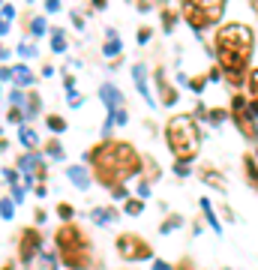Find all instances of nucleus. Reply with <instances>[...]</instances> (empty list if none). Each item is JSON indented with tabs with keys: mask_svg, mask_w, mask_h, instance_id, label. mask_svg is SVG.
Instances as JSON below:
<instances>
[{
	"mask_svg": "<svg viewBox=\"0 0 258 270\" xmlns=\"http://www.w3.org/2000/svg\"><path fill=\"white\" fill-rule=\"evenodd\" d=\"M120 54V39L114 30H108V42H105V57H117Z\"/></svg>",
	"mask_w": 258,
	"mask_h": 270,
	"instance_id": "nucleus-12",
	"label": "nucleus"
},
{
	"mask_svg": "<svg viewBox=\"0 0 258 270\" xmlns=\"http://www.w3.org/2000/svg\"><path fill=\"white\" fill-rule=\"evenodd\" d=\"M12 78H15L18 84H30V81H33V75H30L27 66H15V69H12Z\"/></svg>",
	"mask_w": 258,
	"mask_h": 270,
	"instance_id": "nucleus-15",
	"label": "nucleus"
},
{
	"mask_svg": "<svg viewBox=\"0 0 258 270\" xmlns=\"http://www.w3.org/2000/svg\"><path fill=\"white\" fill-rule=\"evenodd\" d=\"M249 111H252V114H258V99L252 102V105H249Z\"/></svg>",
	"mask_w": 258,
	"mask_h": 270,
	"instance_id": "nucleus-36",
	"label": "nucleus"
},
{
	"mask_svg": "<svg viewBox=\"0 0 258 270\" xmlns=\"http://www.w3.org/2000/svg\"><path fill=\"white\" fill-rule=\"evenodd\" d=\"M69 105H81V96H78V93H75V90H72V93H69Z\"/></svg>",
	"mask_w": 258,
	"mask_h": 270,
	"instance_id": "nucleus-33",
	"label": "nucleus"
},
{
	"mask_svg": "<svg viewBox=\"0 0 258 270\" xmlns=\"http://www.w3.org/2000/svg\"><path fill=\"white\" fill-rule=\"evenodd\" d=\"M0 210H3V219H12V201H9V198H3Z\"/></svg>",
	"mask_w": 258,
	"mask_h": 270,
	"instance_id": "nucleus-23",
	"label": "nucleus"
},
{
	"mask_svg": "<svg viewBox=\"0 0 258 270\" xmlns=\"http://www.w3.org/2000/svg\"><path fill=\"white\" fill-rule=\"evenodd\" d=\"M93 216H96V222H111L114 219V210H96Z\"/></svg>",
	"mask_w": 258,
	"mask_h": 270,
	"instance_id": "nucleus-21",
	"label": "nucleus"
},
{
	"mask_svg": "<svg viewBox=\"0 0 258 270\" xmlns=\"http://www.w3.org/2000/svg\"><path fill=\"white\" fill-rule=\"evenodd\" d=\"M201 177H204V180H207V183H213V186H219V189H222V186H225V180H222V177H219V174H216V171H210V168H207V171H201Z\"/></svg>",
	"mask_w": 258,
	"mask_h": 270,
	"instance_id": "nucleus-17",
	"label": "nucleus"
},
{
	"mask_svg": "<svg viewBox=\"0 0 258 270\" xmlns=\"http://www.w3.org/2000/svg\"><path fill=\"white\" fill-rule=\"evenodd\" d=\"M90 162H93L96 180L102 186H111V189H120V183L135 177L138 168H141L138 153L126 141H105V144H99L90 153Z\"/></svg>",
	"mask_w": 258,
	"mask_h": 270,
	"instance_id": "nucleus-1",
	"label": "nucleus"
},
{
	"mask_svg": "<svg viewBox=\"0 0 258 270\" xmlns=\"http://www.w3.org/2000/svg\"><path fill=\"white\" fill-rule=\"evenodd\" d=\"M156 81H159V90H162V102H165V105H171V102L177 99V90H174L171 84H165V81H162L159 75H156Z\"/></svg>",
	"mask_w": 258,
	"mask_h": 270,
	"instance_id": "nucleus-14",
	"label": "nucleus"
},
{
	"mask_svg": "<svg viewBox=\"0 0 258 270\" xmlns=\"http://www.w3.org/2000/svg\"><path fill=\"white\" fill-rule=\"evenodd\" d=\"M30 30H33L36 36H39V33H45V21H42V18H36V21L30 24Z\"/></svg>",
	"mask_w": 258,
	"mask_h": 270,
	"instance_id": "nucleus-25",
	"label": "nucleus"
},
{
	"mask_svg": "<svg viewBox=\"0 0 258 270\" xmlns=\"http://www.w3.org/2000/svg\"><path fill=\"white\" fill-rule=\"evenodd\" d=\"M165 135H168V147L174 150L177 162H189V159L198 153L201 135H198V126H195L192 117H171Z\"/></svg>",
	"mask_w": 258,
	"mask_h": 270,
	"instance_id": "nucleus-3",
	"label": "nucleus"
},
{
	"mask_svg": "<svg viewBox=\"0 0 258 270\" xmlns=\"http://www.w3.org/2000/svg\"><path fill=\"white\" fill-rule=\"evenodd\" d=\"M153 270H168V264H165V261H156V264H153Z\"/></svg>",
	"mask_w": 258,
	"mask_h": 270,
	"instance_id": "nucleus-35",
	"label": "nucleus"
},
{
	"mask_svg": "<svg viewBox=\"0 0 258 270\" xmlns=\"http://www.w3.org/2000/svg\"><path fill=\"white\" fill-rule=\"evenodd\" d=\"M141 207H144L141 201H132V198L126 201V213H132V216H135V213H141Z\"/></svg>",
	"mask_w": 258,
	"mask_h": 270,
	"instance_id": "nucleus-22",
	"label": "nucleus"
},
{
	"mask_svg": "<svg viewBox=\"0 0 258 270\" xmlns=\"http://www.w3.org/2000/svg\"><path fill=\"white\" fill-rule=\"evenodd\" d=\"M117 252L126 261H144V258H150V246L138 234H120L117 237Z\"/></svg>",
	"mask_w": 258,
	"mask_h": 270,
	"instance_id": "nucleus-6",
	"label": "nucleus"
},
{
	"mask_svg": "<svg viewBox=\"0 0 258 270\" xmlns=\"http://www.w3.org/2000/svg\"><path fill=\"white\" fill-rule=\"evenodd\" d=\"M180 12H183V18L198 30V27H207V24H216L219 18H222V12H225V6H222V0H207V3H198V0H186L183 6H180Z\"/></svg>",
	"mask_w": 258,
	"mask_h": 270,
	"instance_id": "nucleus-5",
	"label": "nucleus"
},
{
	"mask_svg": "<svg viewBox=\"0 0 258 270\" xmlns=\"http://www.w3.org/2000/svg\"><path fill=\"white\" fill-rule=\"evenodd\" d=\"M210 120H225V111H210Z\"/></svg>",
	"mask_w": 258,
	"mask_h": 270,
	"instance_id": "nucleus-34",
	"label": "nucleus"
},
{
	"mask_svg": "<svg viewBox=\"0 0 258 270\" xmlns=\"http://www.w3.org/2000/svg\"><path fill=\"white\" fill-rule=\"evenodd\" d=\"M48 153H51V156H63V147H60L57 141H51V144H48Z\"/></svg>",
	"mask_w": 258,
	"mask_h": 270,
	"instance_id": "nucleus-26",
	"label": "nucleus"
},
{
	"mask_svg": "<svg viewBox=\"0 0 258 270\" xmlns=\"http://www.w3.org/2000/svg\"><path fill=\"white\" fill-rule=\"evenodd\" d=\"M249 90H252V96L258 99V69L252 72V75H249Z\"/></svg>",
	"mask_w": 258,
	"mask_h": 270,
	"instance_id": "nucleus-24",
	"label": "nucleus"
},
{
	"mask_svg": "<svg viewBox=\"0 0 258 270\" xmlns=\"http://www.w3.org/2000/svg\"><path fill=\"white\" fill-rule=\"evenodd\" d=\"M3 270H9V264H6V267H3Z\"/></svg>",
	"mask_w": 258,
	"mask_h": 270,
	"instance_id": "nucleus-38",
	"label": "nucleus"
},
{
	"mask_svg": "<svg viewBox=\"0 0 258 270\" xmlns=\"http://www.w3.org/2000/svg\"><path fill=\"white\" fill-rule=\"evenodd\" d=\"M6 117H9V123H18V120H21V111H18V108H9Z\"/></svg>",
	"mask_w": 258,
	"mask_h": 270,
	"instance_id": "nucleus-28",
	"label": "nucleus"
},
{
	"mask_svg": "<svg viewBox=\"0 0 258 270\" xmlns=\"http://www.w3.org/2000/svg\"><path fill=\"white\" fill-rule=\"evenodd\" d=\"M243 165H246V177H249V183L258 189V165H255V159H252L249 153L243 156Z\"/></svg>",
	"mask_w": 258,
	"mask_h": 270,
	"instance_id": "nucleus-13",
	"label": "nucleus"
},
{
	"mask_svg": "<svg viewBox=\"0 0 258 270\" xmlns=\"http://www.w3.org/2000/svg\"><path fill=\"white\" fill-rule=\"evenodd\" d=\"M252 9H255V12H258V0H252Z\"/></svg>",
	"mask_w": 258,
	"mask_h": 270,
	"instance_id": "nucleus-37",
	"label": "nucleus"
},
{
	"mask_svg": "<svg viewBox=\"0 0 258 270\" xmlns=\"http://www.w3.org/2000/svg\"><path fill=\"white\" fill-rule=\"evenodd\" d=\"M51 45H54V51H63V48H66V39H63V33H54V36H51Z\"/></svg>",
	"mask_w": 258,
	"mask_h": 270,
	"instance_id": "nucleus-20",
	"label": "nucleus"
},
{
	"mask_svg": "<svg viewBox=\"0 0 258 270\" xmlns=\"http://www.w3.org/2000/svg\"><path fill=\"white\" fill-rule=\"evenodd\" d=\"M57 213H60V216H72V207H69V204H60Z\"/></svg>",
	"mask_w": 258,
	"mask_h": 270,
	"instance_id": "nucleus-32",
	"label": "nucleus"
},
{
	"mask_svg": "<svg viewBox=\"0 0 258 270\" xmlns=\"http://www.w3.org/2000/svg\"><path fill=\"white\" fill-rule=\"evenodd\" d=\"M9 18H12V6H3V33H6V24H9Z\"/></svg>",
	"mask_w": 258,
	"mask_h": 270,
	"instance_id": "nucleus-27",
	"label": "nucleus"
},
{
	"mask_svg": "<svg viewBox=\"0 0 258 270\" xmlns=\"http://www.w3.org/2000/svg\"><path fill=\"white\" fill-rule=\"evenodd\" d=\"M132 75H135V84H138V90H141V96L147 99V102H153V96H150V87H147V69L138 63L135 69H132Z\"/></svg>",
	"mask_w": 258,
	"mask_h": 270,
	"instance_id": "nucleus-10",
	"label": "nucleus"
},
{
	"mask_svg": "<svg viewBox=\"0 0 258 270\" xmlns=\"http://www.w3.org/2000/svg\"><path fill=\"white\" fill-rule=\"evenodd\" d=\"M21 141H24L27 147H36V132H33L30 126H21Z\"/></svg>",
	"mask_w": 258,
	"mask_h": 270,
	"instance_id": "nucleus-16",
	"label": "nucleus"
},
{
	"mask_svg": "<svg viewBox=\"0 0 258 270\" xmlns=\"http://www.w3.org/2000/svg\"><path fill=\"white\" fill-rule=\"evenodd\" d=\"M102 99H105V105L111 108V114L123 111V105H120V102H123V96H120V90H117L114 84H105V87H102Z\"/></svg>",
	"mask_w": 258,
	"mask_h": 270,
	"instance_id": "nucleus-9",
	"label": "nucleus"
},
{
	"mask_svg": "<svg viewBox=\"0 0 258 270\" xmlns=\"http://www.w3.org/2000/svg\"><path fill=\"white\" fill-rule=\"evenodd\" d=\"M252 30L243 24H228L219 27L216 33V48H219V63L228 69V75H243V66L252 54Z\"/></svg>",
	"mask_w": 258,
	"mask_h": 270,
	"instance_id": "nucleus-2",
	"label": "nucleus"
},
{
	"mask_svg": "<svg viewBox=\"0 0 258 270\" xmlns=\"http://www.w3.org/2000/svg\"><path fill=\"white\" fill-rule=\"evenodd\" d=\"M231 111H234V120H237L240 132L252 138V135H255V123H252V117L246 114V102H243V96H234V99H231Z\"/></svg>",
	"mask_w": 258,
	"mask_h": 270,
	"instance_id": "nucleus-7",
	"label": "nucleus"
},
{
	"mask_svg": "<svg viewBox=\"0 0 258 270\" xmlns=\"http://www.w3.org/2000/svg\"><path fill=\"white\" fill-rule=\"evenodd\" d=\"M177 222H180V219H177V216H171V219L162 225V231H171V228H177Z\"/></svg>",
	"mask_w": 258,
	"mask_h": 270,
	"instance_id": "nucleus-30",
	"label": "nucleus"
},
{
	"mask_svg": "<svg viewBox=\"0 0 258 270\" xmlns=\"http://www.w3.org/2000/svg\"><path fill=\"white\" fill-rule=\"evenodd\" d=\"M39 234L33 231V228H24L21 231V246H18V255H21V261H30L36 252H39Z\"/></svg>",
	"mask_w": 258,
	"mask_h": 270,
	"instance_id": "nucleus-8",
	"label": "nucleus"
},
{
	"mask_svg": "<svg viewBox=\"0 0 258 270\" xmlns=\"http://www.w3.org/2000/svg\"><path fill=\"white\" fill-rule=\"evenodd\" d=\"M138 39L147 42V39H150V27H141V30H138Z\"/></svg>",
	"mask_w": 258,
	"mask_h": 270,
	"instance_id": "nucleus-31",
	"label": "nucleus"
},
{
	"mask_svg": "<svg viewBox=\"0 0 258 270\" xmlns=\"http://www.w3.org/2000/svg\"><path fill=\"white\" fill-rule=\"evenodd\" d=\"M69 180H72L78 189H87V183H90V180H87V174H84V168H78V165H72V168H69Z\"/></svg>",
	"mask_w": 258,
	"mask_h": 270,
	"instance_id": "nucleus-11",
	"label": "nucleus"
},
{
	"mask_svg": "<svg viewBox=\"0 0 258 270\" xmlns=\"http://www.w3.org/2000/svg\"><path fill=\"white\" fill-rule=\"evenodd\" d=\"M162 21H165V30H171V24H174V12H165Z\"/></svg>",
	"mask_w": 258,
	"mask_h": 270,
	"instance_id": "nucleus-29",
	"label": "nucleus"
},
{
	"mask_svg": "<svg viewBox=\"0 0 258 270\" xmlns=\"http://www.w3.org/2000/svg\"><path fill=\"white\" fill-rule=\"evenodd\" d=\"M57 249H60L63 264H69L72 270L87 267V237L75 225L57 228Z\"/></svg>",
	"mask_w": 258,
	"mask_h": 270,
	"instance_id": "nucleus-4",
	"label": "nucleus"
},
{
	"mask_svg": "<svg viewBox=\"0 0 258 270\" xmlns=\"http://www.w3.org/2000/svg\"><path fill=\"white\" fill-rule=\"evenodd\" d=\"M201 207H204V213H207V219H210V225H213V228L219 231V219H213V207H210V201H207V198L201 201Z\"/></svg>",
	"mask_w": 258,
	"mask_h": 270,
	"instance_id": "nucleus-19",
	"label": "nucleus"
},
{
	"mask_svg": "<svg viewBox=\"0 0 258 270\" xmlns=\"http://www.w3.org/2000/svg\"><path fill=\"white\" fill-rule=\"evenodd\" d=\"M63 126H66V123H63V117H57V114H51V117H48V129H51V132H60Z\"/></svg>",
	"mask_w": 258,
	"mask_h": 270,
	"instance_id": "nucleus-18",
	"label": "nucleus"
}]
</instances>
